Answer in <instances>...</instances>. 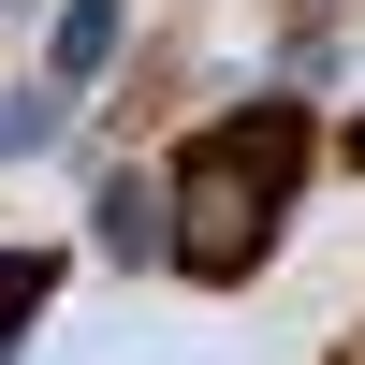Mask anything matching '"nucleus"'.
<instances>
[{"label": "nucleus", "mask_w": 365, "mask_h": 365, "mask_svg": "<svg viewBox=\"0 0 365 365\" xmlns=\"http://www.w3.org/2000/svg\"><path fill=\"white\" fill-rule=\"evenodd\" d=\"M0 15H15V0H0Z\"/></svg>", "instance_id": "nucleus-6"}, {"label": "nucleus", "mask_w": 365, "mask_h": 365, "mask_svg": "<svg viewBox=\"0 0 365 365\" xmlns=\"http://www.w3.org/2000/svg\"><path fill=\"white\" fill-rule=\"evenodd\" d=\"M161 190H175V278H205V292L263 278L278 234H292V205H307V103H292V88L220 103V117L161 161Z\"/></svg>", "instance_id": "nucleus-1"}, {"label": "nucleus", "mask_w": 365, "mask_h": 365, "mask_svg": "<svg viewBox=\"0 0 365 365\" xmlns=\"http://www.w3.org/2000/svg\"><path fill=\"white\" fill-rule=\"evenodd\" d=\"M322 15H351V0H322Z\"/></svg>", "instance_id": "nucleus-5"}, {"label": "nucleus", "mask_w": 365, "mask_h": 365, "mask_svg": "<svg viewBox=\"0 0 365 365\" xmlns=\"http://www.w3.org/2000/svg\"><path fill=\"white\" fill-rule=\"evenodd\" d=\"M58 117H73V103H58V88H44V73H29V88H0V161H29V146H44V132H58Z\"/></svg>", "instance_id": "nucleus-4"}, {"label": "nucleus", "mask_w": 365, "mask_h": 365, "mask_svg": "<svg viewBox=\"0 0 365 365\" xmlns=\"http://www.w3.org/2000/svg\"><path fill=\"white\" fill-rule=\"evenodd\" d=\"M88 249H103L117 278H161V263H175V190L146 161H103V175H88Z\"/></svg>", "instance_id": "nucleus-2"}, {"label": "nucleus", "mask_w": 365, "mask_h": 365, "mask_svg": "<svg viewBox=\"0 0 365 365\" xmlns=\"http://www.w3.org/2000/svg\"><path fill=\"white\" fill-rule=\"evenodd\" d=\"M117 58H132V0H58L44 15V88L58 103H103Z\"/></svg>", "instance_id": "nucleus-3"}]
</instances>
